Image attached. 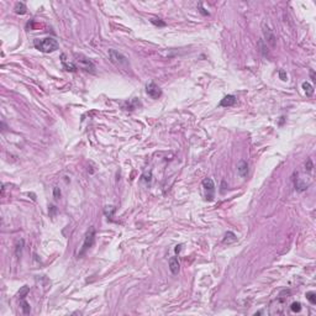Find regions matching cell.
<instances>
[{
    "label": "cell",
    "mask_w": 316,
    "mask_h": 316,
    "mask_svg": "<svg viewBox=\"0 0 316 316\" xmlns=\"http://www.w3.org/2000/svg\"><path fill=\"white\" fill-rule=\"evenodd\" d=\"M34 46L38 51H41L43 53L54 52L59 47L57 40H54L53 37H46V38H42V40H35L34 41Z\"/></svg>",
    "instance_id": "obj_1"
},
{
    "label": "cell",
    "mask_w": 316,
    "mask_h": 316,
    "mask_svg": "<svg viewBox=\"0 0 316 316\" xmlns=\"http://www.w3.org/2000/svg\"><path fill=\"white\" fill-rule=\"evenodd\" d=\"M74 57H75V62L80 69L89 72V73H95V66L88 57H85L84 54H78V53H75Z\"/></svg>",
    "instance_id": "obj_2"
},
{
    "label": "cell",
    "mask_w": 316,
    "mask_h": 316,
    "mask_svg": "<svg viewBox=\"0 0 316 316\" xmlns=\"http://www.w3.org/2000/svg\"><path fill=\"white\" fill-rule=\"evenodd\" d=\"M109 58L117 67H129V64H130L129 58L126 56H124L122 53L115 51V50H109Z\"/></svg>",
    "instance_id": "obj_3"
},
{
    "label": "cell",
    "mask_w": 316,
    "mask_h": 316,
    "mask_svg": "<svg viewBox=\"0 0 316 316\" xmlns=\"http://www.w3.org/2000/svg\"><path fill=\"white\" fill-rule=\"evenodd\" d=\"M94 241H95V229L94 227H90L89 231L87 232L85 235V238H84V242H83V246H82V249L79 251V257H82L90 247H93L94 245Z\"/></svg>",
    "instance_id": "obj_4"
},
{
    "label": "cell",
    "mask_w": 316,
    "mask_h": 316,
    "mask_svg": "<svg viewBox=\"0 0 316 316\" xmlns=\"http://www.w3.org/2000/svg\"><path fill=\"white\" fill-rule=\"evenodd\" d=\"M262 29H263V35L266 37V41H267L272 47H274V46H276V35L273 34V31L271 30V27L268 26V24H267L266 21L262 24Z\"/></svg>",
    "instance_id": "obj_5"
},
{
    "label": "cell",
    "mask_w": 316,
    "mask_h": 316,
    "mask_svg": "<svg viewBox=\"0 0 316 316\" xmlns=\"http://www.w3.org/2000/svg\"><path fill=\"white\" fill-rule=\"evenodd\" d=\"M146 92H147V94L152 98V99H158L161 95H162V89L156 84V83H149V84H147V87H146Z\"/></svg>",
    "instance_id": "obj_6"
},
{
    "label": "cell",
    "mask_w": 316,
    "mask_h": 316,
    "mask_svg": "<svg viewBox=\"0 0 316 316\" xmlns=\"http://www.w3.org/2000/svg\"><path fill=\"white\" fill-rule=\"evenodd\" d=\"M203 186H204V189H205L206 191H209V193H210V194H209V196H208V199H209V200H212V196H214V190H215V184H214L212 179H210V178L204 179V180H203Z\"/></svg>",
    "instance_id": "obj_7"
},
{
    "label": "cell",
    "mask_w": 316,
    "mask_h": 316,
    "mask_svg": "<svg viewBox=\"0 0 316 316\" xmlns=\"http://www.w3.org/2000/svg\"><path fill=\"white\" fill-rule=\"evenodd\" d=\"M310 179L306 178V180L304 178H298L296 182H295V188L299 190V191H304L305 189H308V186L310 185Z\"/></svg>",
    "instance_id": "obj_8"
},
{
    "label": "cell",
    "mask_w": 316,
    "mask_h": 316,
    "mask_svg": "<svg viewBox=\"0 0 316 316\" xmlns=\"http://www.w3.org/2000/svg\"><path fill=\"white\" fill-rule=\"evenodd\" d=\"M237 101V98L235 95H226L221 103H220V106H224V107H229V106H233Z\"/></svg>",
    "instance_id": "obj_9"
},
{
    "label": "cell",
    "mask_w": 316,
    "mask_h": 316,
    "mask_svg": "<svg viewBox=\"0 0 316 316\" xmlns=\"http://www.w3.org/2000/svg\"><path fill=\"white\" fill-rule=\"evenodd\" d=\"M237 171H238V174L242 177V178H246L248 176V163L246 161H240L238 164H237Z\"/></svg>",
    "instance_id": "obj_10"
},
{
    "label": "cell",
    "mask_w": 316,
    "mask_h": 316,
    "mask_svg": "<svg viewBox=\"0 0 316 316\" xmlns=\"http://www.w3.org/2000/svg\"><path fill=\"white\" fill-rule=\"evenodd\" d=\"M169 269L173 274H178L179 269H180V264H179V261H178V257H172L169 259Z\"/></svg>",
    "instance_id": "obj_11"
},
{
    "label": "cell",
    "mask_w": 316,
    "mask_h": 316,
    "mask_svg": "<svg viewBox=\"0 0 316 316\" xmlns=\"http://www.w3.org/2000/svg\"><path fill=\"white\" fill-rule=\"evenodd\" d=\"M61 61H62V64H63V67H64L66 70H68V72H75L77 70V66L75 64H73L72 62H67L64 53L61 56Z\"/></svg>",
    "instance_id": "obj_12"
},
{
    "label": "cell",
    "mask_w": 316,
    "mask_h": 316,
    "mask_svg": "<svg viewBox=\"0 0 316 316\" xmlns=\"http://www.w3.org/2000/svg\"><path fill=\"white\" fill-rule=\"evenodd\" d=\"M237 241V236L233 233V232H231V231H229V232H226L225 233V237H224V240H222V242L226 245H231V243H235Z\"/></svg>",
    "instance_id": "obj_13"
},
{
    "label": "cell",
    "mask_w": 316,
    "mask_h": 316,
    "mask_svg": "<svg viewBox=\"0 0 316 316\" xmlns=\"http://www.w3.org/2000/svg\"><path fill=\"white\" fill-rule=\"evenodd\" d=\"M303 89H304L306 97H313V94H314V88H313V85H311L310 83L304 82V83H303Z\"/></svg>",
    "instance_id": "obj_14"
},
{
    "label": "cell",
    "mask_w": 316,
    "mask_h": 316,
    "mask_svg": "<svg viewBox=\"0 0 316 316\" xmlns=\"http://www.w3.org/2000/svg\"><path fill=\"white\" fill-rule=\"evenodd\" d=\"M26 5L24 2H16L15 4V12L16 14H20V15H24L26 12Z\"/></svg>",
    "instance_id": "obj_15"
},
{
    "label": "cell",
    "mask_w": 316,
    "mask_h": 316,
    "mask_svg": "<svg viewBox=\"0 0 316 316\" xmlns=\"http://www.w3.org/2000/svg\"><path fill=\"white\" fill-rule=\"evenodd\" d=\"M22 247H24V240L17 241V243H16V248H15V254H16V257H17V258H20V257H21V253H22Z\"/></svg>",
    "instance_id": "obj_16"
},
{
    "label": "cell",
    "mask_w": 316,
    "mask_h": 316,
    "mask_svg": "<svg viewBox=\"0 0 316 316\" xmlns=\"http://www.w3.org/2000/svg\"><path fill=\"white\" fill-rule=\"evenodd\" d=\"M306 299L313 304V305H315L316 304V293L315 291H308L306 293Z\"/></svg>",
    "instance_id": "obj_17"
},
{
    "label": "cell",
    "mask_w": 316,
    "mask_h": 316,
    "mask_svg": "<svg viewBox=\"0 0 316 316\" xmlns=\"http://www.w3.org/2000/svg\"><path fill=\"white\" fill-rule=\"evenodd\" d=\"M258 46H259V48H261V52H262V54L264 56V57H267L268 56V48H267V46L264 45V42H263V40H261L259 42H258Z\"/></svg>",
    "instance_id": "obj_18"
},
{
    "label": "cell",
    "mask_w": 316,
    "mask_h": 316,
    "mask_svg": "<svg viewBox=\"0 0 316 316\" xmlns=\"http://www.w3.org/2000/svg\"><path fill=\"white\" fill-rule=\"evenodd\" d=\"M290 309H291V311H294V313H299L300 310H301V304L299 303V301H294L291 305H290Z\"/></svg>",
    "instance_id": "obj_19"
},
{
    "label": "cell",
    "mask_w": 316,
    "mask_h": 316,
    "mask_svg": "<svg viewBox=\"0 0 316 316\" xmlns=\"http://www.w3.org/2000/svg\"><path fill=\"white\" fill-rule=\"evenodd\" d=\"M21 305H22V310H24V314H30V305L27 301L22 300L21 301Z\"/></svg>",
    "instance_id": "obj_20"
},
{
    "label": "cell",
    "mask_w": 316,
    "mask_h": 316,
    "mask_svg": "<svg viewBox=\"0 0 316 316\" xmlns=\"http://www.w3.org/2000/svg\"><path fill=\"white\" fill-rule=\"evenodd\" d=\"M151 22L154 24L156 26H166V22L162 21L161 19H151Z\"/></svg>",
    "instance_id": "obj_21"
},
{
    "label": "cell",
    "mask_w": 316,
    "mask_h": 316,
    "mask_svg": "<svg viewBox=\"0 0 316 316\" xmlns=\"http://www.w3.org/2000/svg\"><path fill=\"white\" fill-rule=\"evenodd\" d=\"M27 293H29V286H26V285H25V286H22V289L19 291V296H20L21 299H24V298H25V295H26Z\"/></svg>",
    "instance_id": "obj_22"
},
{
    "label": "cell",
    "mask_w": 316,
    "mask_h": 316,
    "mask_svg": "<svg viewBox=\"0 0 316 316\" xmlns=\"http://www.w3.org/2000/svg\"><path fill=\"white\" fill-rule=\"evenodd\" d=\"M114 211H115V208H114V206H106L105 208V215L106 216H109V217H111V216H112V214H114Z\"/></svg>",
    "instance_id": "obj_23"
},
{
    "label": "cell",
    "mask_w": 316,
    "mask_h": 316,
    "mask_svg": "<svg viewBox=\"0 0 316 316\" xmlns=\"http://www.w3.org/2000/svg\"><path fill=\"white\" fill-rule=\"evenodd\" d=\"M53 195H54L56 199H59V198H61V190H59V188H54V189H53Z\"/></svg>",
    "instance_id": "obj_24"
},
{
    "label": "cell",
    "mask_w": 316,
    "mask_h": 316,
    "mask_svg": "<svg viewBox=\"0 0 316 316\" xmlns=\"http://www.w3.org/2000/svg\"><path fill=\"white\" fill-rule=\"evenodd\" d=\"M305 166L308 167V168H306L308 171H311V169H313V163H311V159H308V161H306V163H305Z\"/></svg>",
    "instance_id": "obj_25"
},
{
    "label": "cell",
    "mask_w": 316,
    "mask_h": 316,
    "mask_svg": "<svg viewBox=\"0 0 316 316\" xmlns=\"http://www.w3.org/2000/svg\"><path fill=\"white\" fill-rule=\"evenodd\" d=\"M279 77H281V80H286V79H288V77H286V74H285L284 70H281V72H279Z\"/></svg>",
    "instance_id": "obj_26"
},
{
    "label": "cell",
    "mask_w": 316,
    "mask_h": 316,
    "mask_svg": "<svg viewBox=\"0 0 316 316\" xmlns=\"http://www.w3.org/2000/svg\"><path fill=\"white\" fill-rule=\"evenodd\" d=\"M310 77H311V79L315 82L316 79H315V73H314V70H310Z\"/></svg>",
    "instance_id": "obj_27"
},
{
    "label": "cell",
    "mask_w": 316,
    "mask_h": 316,
    "mask_svg": "<svg viewBox=\"0 0 316 316\" xmlns=\"http://www.w3.org/2000/svg\"><path fill=\"white\" fill-rule=\"evenodd\" d=\"M180 247H182V246H177V248H176V252H177V253H178V252L180 251Z\"/></svg>",
    "instance_id": "obj_28"
}]
</instances>
